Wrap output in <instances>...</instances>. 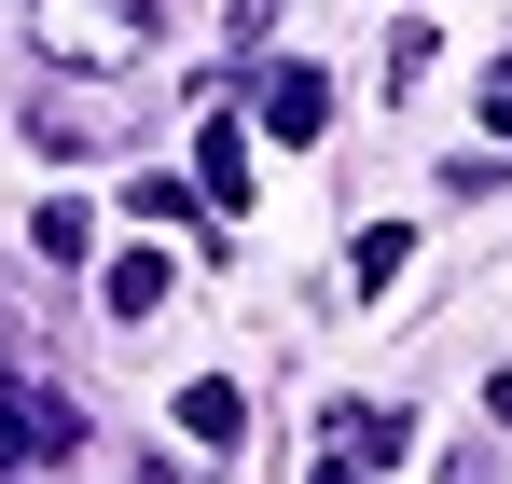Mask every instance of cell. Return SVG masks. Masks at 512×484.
Wrapping results in <instances>:
<instances>
[{
  "label": "cell",
  "mask_w": 512,
  "mask_h": 484,
  "mask_svg": "<svg viewBox=\"0 0 512 484\" xmlns=\"http://www.w3.org/2000/svg\"><path fill=\"white\" fill-rule=\"evenodd\" d=\"M42 42L70 70H139L167 28H153V0H42Z\"/></svg>",
  "instance_id": "cell-1"
},
{
  "label": "cell",
  "mask_w": 512,
  "mask_h": 484,
  "mask_svg": "<svg viewBox=\"0 0 512 484\" xmlns=\"http://www.w3.org/2000/svg\"><path fill=\"white\" fill-rule=\"evenodd\" d=\"M42 457H84V402L42 374H0V471H42Z\"/></svg>",
  "instance_id": "cell-2"
},
{
  "label": "cell",
  "mask_w": 512,
  "mask_h": 484,
  "mask_svg": "<svg viewBox=\"0 0 512 484\" xmlns=\"http://www.w3.org/2000/svg\"><path fill=\"white\" fill-rule=\"evenodd\" d=\"M263 125H277V139L305 153V139L333 125V70H319V56H291V70H263Z\"/></svg>",
  "instance_id": "cell-3"
},
{
  "label": "cell",
  "mask_w": 512,
  "mask_h": 484,
  "mask_svg": "<svg viewBox=\"0 0 512 484\" xmlns=\"http://www.w3.org/2000/svg\"><path fill=\"white\" fill-rule=\"evenodd\" d=\"M194 180H208V208H222V222L250 208V125H236V111H208V125H194Z\"/></svg>",
  "instance_id": "cell-4"
},
{
  "label": "cell",
  "mask_w": 512,
  "mask_h": 484,
  "mask_svg": "<svg viewBox=\"0 0 512 484\" xmlns=\"http://www.w3.org/2000/svg\"><path fill=\"white\" fill-rule=\"evenodd\" d=\"M28 139H42V153H70V166H84V153H111V125H97L70 83H42V97H28Z\"/></svg>",
  "instance_id": "cell-5"
},
{
  "label": "cell",
  "mask_w": 512,
  "mask_h": 484,
  "mask_svg": "<svg viewBox=\"0 0 512 484\" xmlns=\"http://www.w3.org/2000/svg\"><path fill=\"white\" fill-rule=\"evenodd\" d=\"M97 291H111V319H153V305L180 291V263H167V249H111V277H97Z\"/></svg>",
  "instance_id": "cell-6"
},
{
  "label": "cell",
  "mask_w": 512,
  "mask_h": 484,
  "mask_svg": "<svg viewBox=\"0 0 512 484\" xmlns=\"http://www.w3.org/2000/svg\"><path fill=\"white\" fill-rule=\"evenodd\" d=\"M402 263H416V236H402V222H374V236L346 249V305H388V291H402Z\"/></svg>",
  "instance_id": "cell-7"
},
{
  "label": "cell",
  "mask_w": 512,
  "mask_h": 484,
  "mask_svg": "<svg viewBox=\"0 0 512 484\" xmlns=\"http://www.w3.org/2000/svg\"><path fill=\"white\" fill-rule=\"evenodd\" d=\"M180 429H194V443H236V429H250V402H236L222 374H194V388H180Z\"/></svg>",
  "instance_id": "cell-8"
},
{
  "label": "cell",
  "mask_w": 512,
  "mask_h": 484,
  "mask_svg": "<svg viewBox=\"0 0 512 484\" xmlns=\"http://www.w3.org/2000/svg\"><path fill=\"white\" fill-rule=\"evenodd\" d=\"M429 56H443V42H429V14H416V28H388V97H402V111H416V83H429Z\"/></svg>",
  "instance_id": "cell-9"
},
{
  "label": "cell",
  "mask_w": 512,
  "mask_h": 484,
  "mask_svg": "<svg viewBox=\"0 0 512 484\" xmlns=\"http://www.w3.org/2000/svg\"><path fill=\"white\" fill-rule=\"evenodd\" d=\"M139 222H153V236H180V222H194V180H180V166H153V180H139Z\"/></svg>",
  "instance_id": "cell-10"
},
{
  "label": "cell",
  "mask_w": 512,
  "mask_h": 484,
  "mask_svg": "<svg viewBox=\"0 0 512 484\" xmlns=\"http://www.w3.org/2000/svg\"><path fill=\"white\" fill-rule=\"evenodd\" d=\"M28 236H42V263H84V249H97V236H84V208H70V194H56V208H42Z\"/></svg>",
  "instance_id": "cell-11"
},
{
  "label": "cell",
  "mask_w": 512,
  "mask_h": 484,
  "mask_svg": "<svg viewBox=\"0 0 512 484\" xmlns=\"http://www.w3.org/2000/svg\"><path fill=\"white\" fill-rule=\"evenodd\" d=\"M263 28H277V0H236V14H222V56H250Z\"/></svg>",
  "instance_id": "cell-12"
},
{
  "label": "cell",
  "mask_w": 512,
  "mask_h": 484,
  "mask_svg": "<svg viewBox=\"0 0 512 484\" xmlns=\"http://www.w3.org/2000/svg\"><path fill=\"white\" fill-rule=\"evenodd\" d=\"M485 139H499V153H512V70L485 83Z\"/></svg>",
  "instance_id": "cell-13"
},
{
  "label": "cell",
  "mask_w": 512,
  "mask_h": 484,
  "mask_svg": "<svg viewBox=\"0 0 512 484\" xmlns=\"http://www.w3.org/2000/svg\"><path fill=\"white\" fill-rule=\"evenodd\" d=\"M305 484H360V457H333V471H305Z\"/></svg>",
  "instance_id": "cell-14"
},
{
  "label": "cell",
  "mask_w": 512,
  "mask_h": 484,
  "mask_svg": "<svg viewBox=\"0 0 512 484\" xmlns=\"http://www.w3.org/2000/svg\"><path fill=\"white\" fill-rule=\"evenodd\" d=\"M457 484H485V471H457Z\"/></svg>",
  "instance_id": "cell-15"
}]
</instances>
